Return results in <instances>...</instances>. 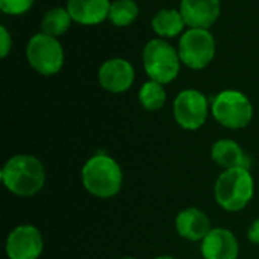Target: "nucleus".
Wrapping results in <instances>:
<instances>
[{
	"label": "nucleus",
	"instance_id": "15",
	"mask_svg": "<svg viewBox=\"0 0 259 259\" xmlns=\"http://www.w3.org/2000/svg\"><path fill=\"white\" fill-rule=\"evenodd\" d=\"M109 0H68L67 11L74 23L82 26H96L109 17Z\"/></svg>",
	"mask_w": 259,
	"mask_h": 259
},
{
	"label": "nucleus",
	"instance_id": "10",
	"mask_svg": "<svg viewBox=\"0 0 259 259\" xmlns=\"http://www.w3.org/2000/svg\"><path fill=\"white\" fill-rule=\"evenodd\" d=\"M135 80L134 65L123 58H112L105 61L99 68L100 87L112 94H121L127 91Z\"/></svg>",
	"mask_w": 259,
	"mask_h": 259
},
{
	"label": "nucleus",
	"instance_id": "2",
	"mask_svg": "<svg viewBox=\"0 0 259 259\" xmlns=\"http://www.w3.org/2000/svg\"><path fill=\"white\" fill-rule=\"evenodd\" d=\"M80 182L88 194L102 200L112 199L123 188V168L115 158L99 152L82 165Z\"/></svg>",
	"mask_w": 259,
	"mask_h": 259
},
{
	"label": "nucleus",
	"instance_id": "19",
	"mask_svg": "<svg viewBox=\"0 0 259 259\" xmlns=\"http://www.w3.org/2000/svg\"><path fill=\"white\" fill-rule=\"evenodd\" d=\"M138 12V5L134 0H114L111 3L108 20L117 27H126L137 20Z\"/></svg>",
	"mask_w": 259,
	"mask_h": 259
},
{
	"label": "nucleus",
	"instance_id": "1",
	"mask_svg": "<svg viewBox=\"0 0 259 259\" xmlns=\"http://www.w3.org/2000/svg\"><path fill=\"white\" fill-rule=\"evenodd\" d=\"M3 187L17 197H33L46 185V167L33 155L18 153L11 156L2 167Z\"/></svg>",
	"mask_w": 259,
	"mask_h": 259
},
{
	"label": "nucleus",
	"instance_id": "8",
	"mask_svg": "<svg viewBox=\"0 0 259 259\" xmlns=\"http://www.w3.org/2000/svg\"><path fill=\"white\" fill-rule=\"evenodd\" d=\"M211 106L203 93L199 90H184L173 102V115L176 123L185 131L200 129L209 115Z\"/></svg>",
	"mask_w": 259,
	"mask_h": 259
},
{
	"label": "nucleus",
	"instance_id": "14",
	"mask_svg": "<svg viewBox=\"0 0 259 259\" xmlns=\"http://www.w3.org/2000/svg\"><path fill=\"white\" fill-rule=\"evenodd\" d=\"M211 159L223 170L229 168H250L252 161L246 150L231 138L217 140L211 147Z\"/></svg>",
	"mask_w": 259,
	"mask_h": 259
},
{
	"label": "nucleus",
	"instance_id": "17",
	"mask_svg": "<svg viewBox=\"0 0 259 259\" xmlns=\"http://www.w3.org/2000/svg\"><path fill=\"white\" fill-rule=\"evenodd\" d=\"M71 21H73V18H71L70 12L67 11V8H61V6L52 8L42 17L41 30L47 35L58 38L70 29Z\"/></svg>",
	"mask_w": 259,
	"mask_h": 259
},
{
	"label": "nucleus",
	"instance_id": "11",
	"mask_svg": "<svg viewBox=\"0 0 259 259\" xmlns=\"http://www.w3.org/2000/svg\"><path fill=\"white\" fill-rule=\"evenodd\" d=\"M200 255L203 259H238V238L231 229L212 228L200 241Z\"/></svg>",
	"mask_w": 259,
	"mask_h": 259
},
{
	"label": "nucleus",
	"instance_id": "12",
	"mask_svg": "<svg viewBox=\"0 0 259 259\" xmlns=\"http://www.w3.org/2000/svg\"><path fill=\"white\" fill-rule=\"evenodd\" d=\"M175 229L182 240L200 243L209 234L212 226L205 211L196 206H188L178 212L175 219Z\"/></svg>",
	"mask_w": 259,
	"mask_h": 259
},
{
	"label": "nucleus",
	"instance_id": "7",
	"mask_svg": "<svg viewBox=\"0 0 259 259\" xmlns=\"http://www.w3.org/2000/svg\"><path fill=\"white\" fill-rule=\"evenodd\" d=\"M181 61L191 70H203L215 56V39L209 29H188L182 33L178 47Z\"/></svg>",
	"mask_w": 259,
	"mask_h": 259
},
{
	"label": "nucleus",
	"instance_id": "20",
	"mask_svg": "<svg viewBox=\"0 0 259 259\" xmlns=\"http://www.w3.org/2000/svg\"><path fill=\"white\" fill-rule=\"evenodd\" d=\"M35 0H0V9L8 15H21L27 12Z\"/></svg>",
	"mask_w": 259,
	"mask_h": 259
},
{
	"label": "nucleus",
	"instance_id": "22",
	"mask_svg": "<svg viewBox=\"0 0 259 259\" xmlns=\"http://www.w3.org/2000/svg\"><path fill=\"white\" fill-rule=\"evenodd\" d=\"M247 240L252 244H259V217L255 219L247 229Z\"/></svg>",
	"mask_w": 259,
	"mask_h": 259
},
{
	"label": "nucleus",
	"instance_id": "9",
	"mask_svg": "<svg viewBox=\"0 0 259 259\" xmlns=\"http://www.w3.org/2000/svg\"><path fill=\"white\" fill-rule=\"evenodd\" d=\"M42 250V234L30 223L15 226L8 234L5 241V253L8 259H39Z\"/></svg>",
	"mask_w": 259,
	"mask_h": 259
},
{
	"label": "nucleus",
	"instance_id": "3",
	"mask_svg": "<svg viewBox=\"0 0 259 259\" xmlns=\"http://www.w3.org/2000/svg\"><path fill=\"white\" fill-rule=\"evenodd\" d=\"M255 196V179L250 168L223 170L214 184V199L228 212H240Z\"/></svg>",
	"mask_w": 259,
	"mask_h": 259
},
{
	"label": "nucleus",
	"instance_id": "13",
	"mask_svg": "<svg viewBox=\"0 0 259 259\" xmlns=\"http://www.w3.org/2000/svg\"><path fill=\"white\" fill-rule=\"evenodd\" d=\"M184 21L191 29H209L220 17V0H181Z\"/></svg>",
	"mask_w": 259,
	"mask_h": 259
},
{
	"label": "nucleus",
	"instance_id": "4",
	"mask_svg": "<svg viewBox=\"0 0 259 259\" xmlns=\"http://www.w3.org/2000/svg\"><path fill=\"white\" fill-rule=\"evenodd\" d=\"M181 56L178 49L162 38L150 39L143 50V65L150 77L158 83L173 82L181 71Z\"/></svg>",
	"mask_w": 259,
	"mask_h": 259
},
{
	"label": "nucleus",
	"instance_id": "16",
	"mask_svg": "<svg viewBox=\"0 0 259 259\" xmlns=\"http://www.w3.org/2000/svg\"><path fill=\"white\" fill-rule=\"evenodd\" d=\"M184 17L181 11L176 9H161L152 18V29L161 38H173L178 36L185 27Z\"/></svg>",
	"mask_w": 259,
	"mask_h": 259
},
{
	"label": "nucleus",
	"instance_id": "23",
	"mask_svg": "<svg viewBox=\"0 0 259 259\" xmlns=\"http://www.w3.org/2000/svg\"><path fill=\"white\" fill-rule=\"evenodd\" d=\"M153 259H179L176 258V256H173V255H159V256H156V258Z\"/></svg>",
	"mask_w": 259,
	"mask_h": 259
},
{
	"label": "nucleus",
	"instance_id": "6",
	"mask_svg": "<svg viewBox=\"0 0 259 259\" xmlns=\"http://www.w3.org/2000/svg\"><path fill=\"white\" fill-rule=\"evenodd\" d=\"M26 56L30 67L42 76H53L59 73L64 65V49L59 39L44 32L29 39Z\"/></svg>",
	"mask_w": 259,
	"mask_h": 259
},
{
	"label": "nucleus",
	"instance_id": "18",
	"mask_svg": "<svg viewBox=\"0 0 259 259\" xmlns=\"http://www.w3.org/2000/svg\"><path fill=\"white\" fill-rule=\"evenodd\" d=\"M138 100L146 111H159L167 102V93L162 83L147 80L138 91Z\"/></svg>",
	"mask_w": 259,
	"mask_h": 259
},
{
	"label": "nucleus",
	"instance_id": "5",
	"mask_svg": "<svg viewBox=\"0 0 259 259\" xmlns=\"http://www.w3.org/2000/svg\"><path fill=\"white\" fill-rule=\"evenodd\" d=\"M211 114L223 127L238 131L250 124L253 118V105L244 93L238 90H225L214 97Z\"/></svg>",
	"mask_w": 259,
	"mask_h": 259
},
{
	"label": "nucleus",
	"instance_id": "24",
	"mask_svg": "<svg viewBox=\"0 0 259 259\" xmlns=\"http://www.w3.org/2000/svg\"><path fill=\"white\" fill-rule=\"evenodd\" d=\"M120 259H138V258H135V256H124V258H120Z\"/></svg>",
	"mask_w": 259,
	"mask_h": 259
},
{
	"label": "nucleus",
	"instance_id": "21",
	"mask_svg": "<svg viewBox=\"0 0 259 259\" xmlns=\"http://www.w3.org/2000/svg\"><path fill=\"white\" fill-rule=\"evenodd\" d=\"M11 47H12V38H11L8 29L5 26H2L0 27V56L6 58Z\"/></svg>",
	"mask_w": 259,
	"mask_h": 259
}]
</instances>
